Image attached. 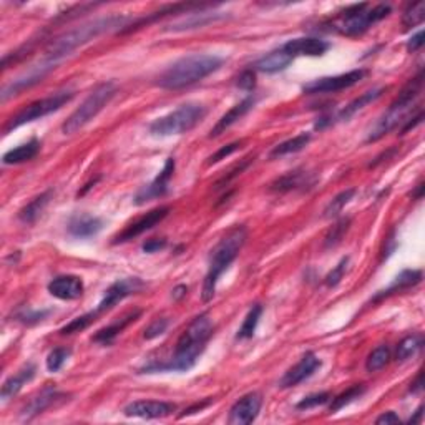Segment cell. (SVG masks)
Here are the masks:
<instances>
[{
  "mask_svg": "<svg viewBox=\"0 0 425 425\" xmlns=\"http://www.w3.org/2000/svg\"><path fill=\"white\" fill-rule=\"evenodd\" d=\"M128 27L130 17H127V15H108V17L92 20V22L80 25V27H75L68 30V32L58 35L57 38H53L47 45V48H45V53L42 60H40V63L53 70L60 62H63L65 58L70 57L75 50L92 42V40L100 37V35L113 32V30H127Z\"/></svg>",
  "mask_w": 425,
  "mask_h": 425,
  "instance_id": "cell-1",
  "label": "cell"
},
{
  "mask_svg": "<svg viewBox=\"0 0 425 425\" xmlns=\"http://www.w3.org/2000/svg\"><path fill=\"white\" fill-rule=\"evenodd\" d=\"M213 329L214 326L211 318L208 314H199L189 322V326L179 336L177 346H174L173 356L167 362H149L148 366L140 369V372L153 374L164 371H189V369L194 367L199 356L206 349V344L213 336Z\"/></svg>",
  "mask_w": 425,
  "mask_h": 425,
  "instance_id": "cell-2",
  "label": "cell"
},
{
  "mask_svg": "<svg viewBox=\"0 0 425 425\" xmlns=\"http://www.w3.org/2000/svg\"><path fill=\"white\" fill-rule=\"evenodd\" d=\"M223 58L211 53H191L169 65L157 80L164 90H179L201 82L221 68Z\"/></svg>",
  "mask_w": 425,
  "mask_h": 425,
  "instance_id": "cell-3",
  "label": "cell"
},
{
  "mask_svg": "<svg viewBox=\"0 0 425 425\" xmlns=\"http://www.w3.org/2000/svg\"><path fill=\"white\" fill-rule=\"evenodd\" d=\"M246 239H248L246 228L241 226V224H238V226L229 229V231L219 239L216 246L211 249L209 263H208V273L206 276H204L203 293H201L204 303L211 301L214 298L219 278H221L223 273L231 266L234 259L239 256V253H241Z\"/></svg>",
  "mask_w": 425,
  "mask_h": 425,
  "instance_id": "cell-4",
  "label": "cell"
},
{
  "mask_svg": "<svg viewBox=\"0 0 425 425\" xmlns=\"http://www.w3.org/2000/svg\"><path fill=\"white\" fill-rule=\"evenodd\" d=\"M422 85H424V72L421 70V72L417 73V77H414L411 82L404 87L402 92L399 93V97L391 103V107H389L387 112L382 115V118L374 125V128L371 130V133H369L367 137V143L377 142V140L386 137L387 133H391L394 128H397L399 125L407 122L409 113L414 110V103H416L417 97L422 92Z\"/></svg>",
  "mask_w": 425,
  "mask_h": 425,
  "instance_id": "cell-5",
  "label": "cell"
},
{
  "mask_svg": "<svg viewBox=\"0 0 425 425\" xmlns=\"http://www.w3.org/2000/svg\"><path fill=\"white\" fill-rule=\"evenodd\" d=\"M391 14V5L379 4L371 7L369 4H356L347 7L332 22V28L346 37H359L367 32L374 23L386 19Z\"/></svg>",
  "mask_w": 425,
  "mask_h": 425,
  "instance_id": "cell-6",
  "label": "cell"
},
{
  "mask_svg": "<svg viewBox=\"0 0 425 425\" xmlns=\"http://www.w3.org/2000/svg\"><path fill=\"white\" fill-rule=\"evenodd\" d=\"M206 117V107L201 103H184L177 110L163 115L149 123V133L153 137H173L183 135L193 130L201 120Z\"/></svg>",
  "mask_w": 425,
  "mask_h": 425,
  "instance_id": "cell-7",
  "label": "cell"
},
{
  "mask_svg": "<svg viewBox=\"0 0 425 425\" xmlns=\"http://www.w3.org/2000/svg\"><path fill=\"white\" fill-rule=\"evenodd\" d=\"M115 95H117V85L113 82H103L95 87L87 98L83 100V103L65 120L62 125L63 135H75L80 132L85 125H88L93 118H97V115L112 102Z\"/></svg>",
  "mask_w": 425,
  "mask_h": 425,
  "instance_id": "cell-8",
  "label": "cell"
},
{
  "mask_svg": "<svg viewBox=\"0 0 425 425\" xmlns=\"http://www.w3.org/2000/svg\"><path fill=\"white\" fill-rule=\"evenodd\" d=\"M72 98H73L72 90H60V92H55L52 95H48V97L35 100V102L28 103L27 107H23L19 113H15L14 117L9 120L7 125L4 127V133L7 135L12 132V130L20 128L22 125L32 123L35 120H40L47 117L50 113L57 112V110L62 108L63 105H67Z\"/></svg>",
  "mask_w": 425,
  "mask_h": 425,
  "instance_id": "cell-9",
  "label": "cell"
},
{
  "mask_svg": "<svg viewBox=\"0 0 425 425\" xmlns=\"http://www.w3.org/2000/svg\"><path fill=\"white\" fill-rule=\"evenodd\" d=\"M366 70L357 68V70H351L347 73H341V75H334V77H322V78H316L313 82L306 83L303 87V92L308 95H319V93H336V92H342V90H347L357 85L361 80L366 77Z\"/></svg>",
  "mask_w": 425,
  "mask_h": 425,
  "instance_id": "cell-10",
  "label": "cell"
},
{
  "mask_svg": "<svg viewBox=\"0 0 425 425\" xmlns=\"http://www.w3.org/2000/svg\"><path fill=\"white\" fill-rule=\"evenodd\" d=\"M318 174L306 168L293 169L269 184V191L273 193H291V191H309L316 187Z\"/></svg>",
  "mask_w": 425,
  "mask_h": 425,
  "instance_id": "cell-11",
  "label": "cell"
},
{
  "mask_svg": "<svg viewBox=\"0 0 425 425\" xmlns=\"http://www.w3.org/2000/svg\"><path fill=\"white\" fill-rule=\"evenodd\" d=\"M145 288V283L140 278H125L115 281L112 286H110L103 294V299L100 301L98 308L95 309V313L102 314L107 313L110 309L117 306L120 301H123L125 298L132 296V294H137Z\"/></svg>",
  "mask_w": 425,
  "mask_h": 425,
  "instance_id": "cell-12",
  "label": "cell"
},
{
  "mask_svg": "<svg viewBox=\"0 0 425 425\" xmlns=\"http://www.w3.org/2000/svg\"><path fill=\"white\" fill-rule=\"evenodd\" d=\"M263 406V396L259 392H249L238 399L229 409L228 424L231 425H249L256 421Z\"/></svg>",
  "mask_w": 425,
  "mask_h": 425,
  "instance_id": "cell-13",
  "label": "cell"
},
{
  "mask_svg": "<svg viewBox=\"0 0 425 425\" xmlns=\"http://www.w3.org/2000/svg\"><path fill=\"white\" fill-rule=\"evenodd\" d=\"M168 214H169V206H159L152 209V211L145 213L143 216H140L138 219H135L133 223H130L128 226L125 228L117 238H115L113 243L118 244V243H127L130 239H135L137 236H140V234L153 229L157 224L162 223Z\"/></svg>",
  "mask_w": 425,
  "mask_h": 425,
  "instance_id": "cell-14",
  "label": "cell"
},
{
  "mask_svg": "<svg viewBox=\"0 0 425 425\" xmlns=\"http://www.w3.org/2000/svg\"><path fill=\"white\" fill-rule=\"evenodd\" d=\"M321 367V359H319L314 352H306L301 357L296 366L289 369L279 381V387L281 389H291L296 387L299 384L308 381L309 377L314 376V372Z\"/></svg>",
  "mask_w": 425,
  "mask_h": 425,
  "instance_id": "cell-15",
  "label": "cell"
},
{
  "mask_svg": "<svg viewBox=\"0 0 425 425\" xmlns=\"http://www.w3.org/2000/svg\"><path fill=\"white\" fill-rule=\"evenodd\" d=\"M173 173H174V159L168 158L167 162H164L163 169L158 173V177L137 193V196H135V203L145 204L147 201H152V199L164 196V194L168 193V183H169V179H172Z\"/></svg>",
  "mask_w": 425,
  "mask_h": 425,
  "instance_id": "cell-16",
  "label": "cell"
},
{
  "mask_svg": "<svg viewBox=\"0 0 425 425\" xmlns=\"http://www.w3.org/2000/svg\"><path fill=\"white\" fill-rule=\"evenodd\" d=\"M177 411V406L164 401H135L123 409L127 417L137 419H162L168 417Z\"/></svg>",
  "mask_w": 425,
  "mask_h": 425,
  "instance_id": "cell-17",
  "label": "cell"
},
{
  "mask_svg": "<svg viewBox=\"0 0 425 425\" xmlns=\"http://www.w3.org/2000/svg\"><path fill=\"white\" fill-rule=\"evenodd\" d=\"M48 72H52V68L45 67L43 63L35 65V67L28 68L27 72L20 75V77L12 80V82H9L7 85H4L0 98H2V102H7L10 97H15V95L23 92V90H27L30 87H33V85H37L38 82H42V80L48 75Z\"/></svg>",
  "mask_w": 425,
  "mask_h": 425,
  "instance_id": "cell-18",
  "label": "cell"
},
{
  "mask_svg": "<svg viewBox=\"0 0 425 425\" xmlns=\"http://www.w3.org/2000/svg\"><path fill=\"white\" fill-rule=\"evenodd\" d=\"M65 399H67V396L62 392H58L55 387L52 386L43 387L42 391H40L35 397L30 399L27 406L22 409V419L23 421H30V419L40 416V414H43L47 409L53 407L55 404L62 402Z\"/></svg>",
  "mask_w": 425,
  "mask_h": 425,
  "instance_id": "cell-19",
  "label": "cell"
},
{
  "mask_svg": "<svg viewBox=\"0 0 425 425\" xmlns=\"http://www.w3.org/2000/svg\"><path fill=\"white\" fill-rule=\"evenodd\" d=\"M329 42L318 37L293 38L283 45V50L291 57H321L329 50Z\"/></svg>",
  "mask_w": 425,
  "mask_h": 425,
  "instance_id": "cell-20",
  "label": "cell"
},
{
  "mask_svg": "<svg viewBox=\"0 0 425 425\" xmlns=\"http://www.w3.org/2000/svg\"><path fill=\"white\" fill-rule=\"evenodd\" d=\"M48 293L53 298L62 299V301H75V299L82 298L83 294V281L78 276L72 274H65V276H57L48 283Z\"/></svg>",
  "mask_w": 425,
  "mask_h": 425,
  "instance_id": "cell-21",
  "label": "cell"
},
{
  "mask_svg": "<svg viewBox=\"0 0 425 425\" xmlns=\"http://www.w3.org/2000/svg\"><path fill=\"white\" fill-rule=\"evenodd\" d=\"M102 228H103L102 219L87 213L73 214L67 224L68 233L72 234L73 238H80V239L97 236V234L102 231Z\"/></svg>",
  "mask_w": 425,
  "mask_h": 425,
  "instance_id": "cell-22",
  "label": "cell"
},
{
  "mask_svg": "<svg viewBox=\"0 0 425 425\" xmlns=\"http://www.w3.org/2000/svg\"><path fill=\"white\" fill-rule=\"evenodd\" d=\"M140 316H142V311H140V309H135V311H130L128 314H125V316L118 318L117 321L110 324V326L100 329V331L93 336V342L102 344V346H110V344H112L115 339H117L120 334L130 326V324L137 321Z\"/></svg>",
  "mask_w": 425,
  "mask_h": 425,
  "instance_id": "cell-23",
  "label": "cell"
},
{
  "mask_svg": "<svg viewBox=\"0 0 425 425\" xmlns=\"http://www.w3.org/2000/svg\"><path fill=\"white\" fill-rule=\"evenodd\" d=\"M254 103H256V98H254V97H248V98H244L241 103L234 105V107L231 110H229V112L224 113L223 117L218 120V123L214 125L213 130H211V133H209V138H216L223 132H226V130L229 127H233V125L236 123L239 118H243L244 115H246L249 112V110H251L254 107Z\"/></svg>",
  "mask_w": 425,
  "mask_h": 425,
  "instance_id": "cell-24",
  "label": "cell"
},
{
  "mask_svg": "<svg viewBox=\"0 0 425 425\" xmlns=\"http://www.w3.org/2000/svg\"><path fill=\"white\" fill-rule=\"evenodd\" d=\"M35 372H37V369H35L33 364H25V366L20 369L17 374L10 376L7 381L4 382L2 392H0L2 402H7L12 397L17 396V394L22 391V387L25 386V384L30 382L35 377Z\"/></svg>",
  "mask_w": 425,
  "mask_h": 425,
  "instance_id": "cell-25",
  "label": "cell"
},
{
  "mask_svg": "<svg viewBox=\"0 0 425 425\" xmlns=\"http://www.w3.org/2000/svg\"><path fill=\"white\" fill-rule=\"evenodd\" d=\"M213 7L214 5H211V7H206V9H213ZM206 9L198 10V12H189L184 19H179L178 22L168 25L167 30H169V32H183V30L204 27V25L214 22V20L223 19V15H219V14L206 12Z\"/></svg>",
  "mask_w": 425,
  "mask_h": 425,
  "instance_id": "cell-26",
  "label": "cell"
},
{
  "mask_svg": "<svg viewBox=\"0 0 425 425\" xmlns=\"http://www.w3.org/2000/svg\"><path fill=\"white\" fill-rule=\"evenodd\" d=\"M421 281H422V271H417V269H406V271H402L396 279H394V283L391 284V286L379 293L377 296L374 298V301L389 298L396 293L406 291V289H409V288L417 286Z\"/></svg>",
  "mask_w": 425,
  "mask_h": 425,
  "instance_id": "cell-27",
  "label": "cell"
},
{
  "mask_svg": "<svg viewBox=\"0 0 425 425\" xmlns=\"http://www.w3.org/2000/svg\"><path fill=\"white\" fill-rule=\"evenodd\" d=\"M382 93H384V88H374V90H369L366 93H362L361 97L354 98L351 103H347L346 107L341 110V112H337L336 117L332 118V123L334 120H336V122H346V120L354 117L357 112H361L362 108H366L369 103L376 102L377 98H381Z\"/></svg>",
  "mask_w": 425,
  "mask_h": 425,
  "instance_id": "cell-28",
  "label": "cell"
},
{
  "mask_svg": "<svg viewBox=\"0 0 425 425\" xmlns=\"http://www.w3.org/2000/svg\"><path fill=\"white\" fill-rule=\"evenodd\" d=\"M291 62H293L291 55H288L283 48H279L259 58L256 65H254V68L263 73H278V72H283L284 68H288V65Z\"/></svg>",
  "mask_w": 425,
  "mask_h": 425,
  "instance_id": "cell-29",
  "label": "cell"
},
{
  "mask_svg": "<svg viewBox=\"0 0 425 425\" xmlns=\"http://www.w3.org/2000/svg\"><path fill=\"white\" fill-rule=\"evenodd\" d=\"M40 152V142L37 138H32L30 142L20 145V147L9 149L2 157L4 164H20L25 162H30L37 157Z\"/></svg>",
  "mask_w": 425,
  "mask_h": 425,
  "instance_id": "cell-30",
  "label": "cell"
},
{
  "mask_svg": "<svg viewBox=\"0 0 425 425\" xmlns=\"http://www.w3.org/2000/svg\"><path fill=\"white\" fill-rule=\"evenodd\" d=\"M52 194H53L52 189H47V191L38 194V196H35L32 201L25 204V206L19 211L20 221L25 224H32L37 221V218L42 214L45 206L50 203V199H52Z\"/></svg>",
  "mask_w": 425,
  "mask_h": 425,
  "instance_id": "cell-31",
  "label": "cell"
},
{
  "mask_svg": "<svg viewBox=\"0 0 425 425\" xmlns=\"http://www.w3.org/2000/svg\"><path fill=\"white\" fill-rule=\"evenodd\" d=\"M311 133H301V135H296L294 138H289L286 142L276 145V147L273 148V152L269 157L271 158H281V157H286V154H293V153H298L304 149L311 142Z\"/></svg>",
  "mask_w": 425,
  "mask_h": 425,
  "instance_id": "cell-32",
  "label": "cell"
},
{
  "mask_svg": "<svg viewBox=\"0 0 425 425\" xmlns=\"http://www.w3.org/2000/svg\"><path fill=\"white\" fill-rule=\"evenodd\" d=\"M261 316H263V306L261 304H254V306L248 311L246 318H244L241 327L238 329L236 339H239V341L251 339L254 336V332H256V327H258Z\"/></svg>",
  "mask_w": 425,
  "mask_h": 425,
  "instance_id": "cell-33",
  "label": "cell"
},
{
  "mask_svg": "<svg viewBox=\"0 0 425 425\" xmlns=\"http://www.w3.org/2000/svg\"><path fill=\"white\" fill-rule=\"evenodd\" d=\"M424 346V336L422 334H412V336L404 337L401 342H399L397 351H396V359L397 361H407L416 356V354L421 351Z\"/></svg>",
  "mask_w": 425,
  "mask_h": 425,
  "instance_id": "cell-34",
  "label": "cell"
},
{
  "mask_svg": "<svg viewBox=\"0 0 425 425\" xmlns=\"http://www.w3.org/2000/svg\"><path fill=\"white\" fill-rule=\"evenodd\" d=\"M364 394H366V386L364 384H357V386H352L349 387L347 391H344L342 394H339L337 397L332 399L331 406H329V412H337L344 409L349 404H352L354 401H357V399H361Z\"/></svg>",
  "mask_w": 425,
  "mask_h": 425,
  "instance_id": "cell-35",
  "label": "cell"
},
{
  "mask_svg": "<svg viewBox=\"0 0 425 425\" xmlns=\"http://www.w3.org/2000/svg\"><path fill=\"white\" fill-rule=\"evenodd\" d=\"M391 361V349L389 346H379L374 349V351L369 354L366 361V369L367 372H377L384 369Z\"/></svg>",
  "mask_w": 425,
  "mask_h": 425,
  "instance_id": "cell-36",
  "label": "cell"
},
{
  "mask_svg": "<svg viewBox=\"0 0 425 425\" xmlns=\"http://www.w3.org/2000/svg\"><path fill=\"white\" fill-rule=\"evenodd\" d=\"M351 226V218H341L339 221L334 223V226L329 229L326 238H324V246L334 248L342 241V238L346 236L347 229Z\"/></svg>",
  "mask_w": 425,
  "mask_h": 425,
  "instance_id": "cell-37",
  "label": "cell"
},
{
  "mask_svg": "<svg viewBox=\"0 0 425 425\" xmlns=\"http://www.w3.org/2000/svg\"><path fill=\"white\" fill-rule=\"evenodd\" d=\"M354 194H356V189L349 188V189H346V191L339 193L337 196H334L332 201L327 204L326 209H324V218L331 219V218L339 216V214H341V211L344 209V206H346V204L351 201Z\"/></svg>",
  "mask_w": 425,
  "mask_h": 425,
  "instance_id": "cell-38",
  "label": "cell"
},
{
  "mask_svg": "<svg viewBox=\"0 0 425 425\" xmlns=\"http://www.w3.org/2000/svg\"><path fill=\"white\" fill-rule=\"evenodd\" d=\"M425 19V2H416V4H411L409 7L406 9V12L402 15V25L406 28H411V27H417V25H421Z\"/></svg>",
  "mask_w": 425,
  "mask_h": 425,
  "instance_id": "cell-39",
  "label": "cell"
},
{
  "mask_svg": "<svg viewBox=\"0 0 425 425\" xmlns=\"http://www.w3.org/2000/svg\"><path fill=\"white\" fill-rule=\"evenodd\" d=\"M97 318H98V314L95 311H90L87 314H83V316L75 318L72 322H68L67 326H63L62 329H60V334H62V336H70V334L82 332L90 326V324L97 321Z\"/></svg>",
  "mask_w": 425,
  "mask_h": 425,
  "instance_id": "cell-40",
  "label": "cell"
},
{
  "mask_svg": "<svg viewBox=\"0 0 425 425\" xmlns=\"http://www.w3.org/2000/svg\"><path fill=\"white\" fill-rule=\"evenodd\" d=\"M70 354H72V351H70L68 347L53 349V351L47 356V371L48 372H58L60 369L65 366V362L68 361Z\"/></svg>",
  "mask_w": 425,
  "mask_h": 425,
  "instance_id": "cell-41",
  "label": "cell"
},
{
  "mask_svg": "<svg viewBox=\"0 0 425 425\" xmlns=\"http://www.w3.org/2000/svg\"><path fill=\"white\" fill-rule=\"evenodd\" d=\"M329 401H331V396H329L327 392L311 394V396L304 397L301 402H298L296 409H298V411H309V409L324 406V404H327Z\"/></svg>",
  "mask_w": 425,
  "mask_h": 425,
  "instance_id": "cell-42",
  "label": "cell"
},
{
  "mask_svg": "<svg viewBox=\"0 0 425 425\" xmlns=\"http://www.w3.org/2000/svg\"><path fill=\"white\" fill-rule=\"evenodd\" d=\"M347 264H349V258H342L341 261H339L337 266L334 268L326 278H324V284H326L327 288H336L337 284L341 283V279L344 278V273H346Z\"/></svg>",
  "mask_w": 425,
  "mask_h": 425,
  "instance_id": "cell-43",
  "label": "cell"
},
{
  "mask_svg": "<svg viewBox=\"0 0 425 425\" xmlns=\"http://www.w3.org/2000/svg\"><path fill=\"white\" fill-rule=\"evenodd\" d=\"M167 327H168V319H164V318L154 319V321L149 324L147 329H145L143 337L148 339V341H152V339L162 336V334L167 331Z\"/></svg>",
  "mask_w": 425,
  "mask_h": 425,
  "instance_id": "cell-44",
  "label": "cell"
},
{
  "mask_svg": "<svg viewBox=\"0 0 425 425\" xmlns=\"http://www.w3.org/2000/svg\"><path fill=\"white\" fill-rule=\"evenodd\" d=\"M239 148H241V142H233V143L226 145V147H221V148L218 149L216 153H214V154H211V157H209L208 164H216V163H219V162H221V159L228 158L229 154H233V153L236 152V149H239Z\"/></svg>",
  "mask_w": 425,
  "mask_h": 425,
  "instance_id": "cell-45",
  "label": "cell"
},
{
  "mask_svg": "<svg viewBox=\"0 0 425 425\" xmlns=\"http://www.w3.org/2000/svg\"><path fill=\"white\" fill-rule=\"evenodd\" d=\"M238 87L241 90H246V92H253L254 87H256V73H254V70H244L239 75Z\"/></svg>",
  "mask_w": 425,
  "mask_h": 425,
  "instance_id": "cell-46",
  "label": "cell"
},
{
  "mask_svg": "<svg viewBox=\"0 0 425 425\" xmlns=\"http://www.w3.org/2000/svg\"><path fill=\"white\" fill-rule=\"evenodd\" d=\"M48 313L50 311H22L17 314V319L23 324H35L43 321L48 316Z\"/></svg>",
  "mask_w": 425,
  "mask_h": 425,
  "instance_id": "cell-47",
  "label": "cell"
},
{
  "mask_svg": "<svg viewBox=\"0 0 425 425\" xmlns=\"http://www.w3.org/2000/svg\"><path fill=\"white\" fill-rule=\"evenodd\" d=\"M164 248H167V239L164 238H152V239H148V241H145L142 246L143 251L149 253V254L162 251V249H164Z\"/></svg>",
  "mask_w": 425,
  "mask_h": 425,
  "instance_id": "cell-48",
  "label": "cell"
},
{
  "mask_svg": "<svg viewBox=\"0 0 425 425\" xmlns=\"http://www.w3.org/2000/svg\"><path fill=\"white\" fill-rule=\"evenodd\" d=\"M424 40H425V33H424V30H421V32H417L407 42V50H409V52H417V50H421L422 45H424Z\"/></svg>",
  "mask_w": 425,
  "mask_h": 425,
  "instance_id": "cell-49",
  "label": "cell"
},
{
  "mask_svg": "<svg viewBox=\"0 0 425 425\" xmlns=\"http://www.w3.org/2000/svg\"><path fill=\"white\" fill-rule=\"evenodd\" d=\"M402 421H401V417L397 416L396 412H392V411H389V412H384L382 416H379L377 419H376V424H379V425H389V424H401Z\"/></svg>",
  "mask_w": 425,
  "mask_h": 425,
  "instance_id": "cell-50",
  "label": "cell"
},
{
  "mask_svg": "<svg viewBox=\"0 0 425 425\" xmlns=\"http://www.w3.org/2000/svg\"><path fill=\"white\" fill-rule=\"evenodd\" d=\"M188 293V288L187 286H177L173 289V299H177V301H179V299H183L184 296H187Z\"/></svg>",
  "mask_w": 425,
  "mask_h": 425,
  "instance_id": "cell-51",
  "label": "cell"
},
{
  "mask_svg": "<svg viewBox=\"0 0 425 425\" xmlns=\"http://www.w3.org/2000/svg\"><path fill=\"white\" fill-rule=\"evenodd\" d=\"M411 392H412V394L422 392V372H419V374H417V379H416V381H414V384H412Z\"/></svg>",
  "mask_w": 425,
  "mask_h": 425,
  "instance_id": "cell-52",
  "label": "cell"
},
{
  "mask_svg": "<svg viewBox=\"0 0 425 425\" xmlns=\"http://www.w3.org/2000/svg\"><path fill=\"white\" fill-rule=\"evenodd\" d=\"M422 417H424V406H419V409L416 411V416L409 419V424H419V422H422Z\"/></svg>",
  "mask_w": 425,
  "mask_h": 425,
  "instance_id": "cell-53",
  "label": "cell"
},
{
  "mask_svg": "<svg viewBox=\"0 0 425 425\" xmlns=\"http://www.w3.org/2000/svg\"><path fill=\"white\" fill-rule=\"evenodd\" d=\"M422 193H424V184L421 183V184H417L416 191L412 193V198L414 199H422Z\"/></svg>",
  "mask_w": 425,
  "mask_h": 425,
  "instance_id": "cell-54",
  "label": "cell"
}]
</instances>
